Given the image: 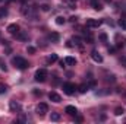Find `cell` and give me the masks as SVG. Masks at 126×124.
I'll return each instance as SVG.
<instances>
[{"label": "cell", "mask_w": 126, "mask_h": 124, "mask_svg": "<svg viewBox=\"0 0 126 124\" xmlns=\"http://www.w3.org/2000/svg\"><path fill=\"white\" fill-rule=\"evenodd\" d=\"M12 63H13V64H15V67H16V69H19V70H25V69H28V67H30L28 62H27L25 59H22V57H13V59H12Z\"/></svg>", "instance_id": "6da1fadb"}, {"label": "cell", "mask_w": 126, "mask_h": 124, "mask_svg": "<svg viewBox=\"0 0 126 124\" xmlns=\"http://www.w3.org/2000/svg\"><path fill=\"white\" fill-rule=\"evenodd\" d=\"M47 79V70L46 69H38L35 72V80L37 82H46Z\"/></svg>", "instance_id": "7a4b0ae2"}, {"label": "cell", "mask_w": 126, "mask_h": 124, "mask_svg": "<svg viewBox=\"0 0 126 124\" xmlns=\"http://www.w3.org/2000/svg\"><path fill=\"white\" fill-rule=\"evenodd\" d=\"M76 89H78V86H75V85L70 83V82H66V83L63 85V92L66 93V95H73Z\"/></svg>", "instance_id": "3957f363"}, {"label": "cell", "mask_w": 126, "mask_h": 124, "mask_svg": "<svg viewBox=\"0 0 126 124\" xmlns=\"http://www.w3.org/2000/svg\"><path fill=\"white\" fill-rule=\"evenodd\" d=\"M47 111H48V105H47V104L40 102V104L37 105V114H38V115H41V117H43Z\"/></svg>", "instance_id": "277c9868"}, {"label": "cell", "mask_w": 126, "mask_h": 124, "mask_svg": "<svg viewBox=\"0 0 126 124\" xmlns=\"http://www.w3.org/2000/svg\"><path fill=\"white\" fill-rule=\"evenodd\" d=\"M103 24V21H97V19H87V26L88 28H98Z\"/></svg>", "instance_id": "5b68a950"}, {"label": "cell", "mask_w": 126, "mask_h": 124, "mask_svg": "<svg viewBox=\"0 0 126 124\" xmlns=\"http://www.w3.org/2000/svg\"><path fill=\"white\" fill-rule=\"evenodd\" d=\"M7 32L12 34V35L18 34V32H19V25H16V24H10V25L7 26Z\"/></svg>", "instance_id": "8992f818"}, {"label": "cell", "mask_w": 126, "mask_h": 124, "mask_svg": "<svg viewBox=\"0 0 126 124\" xmlns=\"http://www.w3.org/2000/svg\"><path fill=\"white\" fill-rule=\"evenodd\" d=\"M48 99L50 101H53V102H60L62 101V98H60V95L56 92H50L48 93Z\"/></svg>", "instance_id": "52a82bcc"}, {"label": "cell", "mask_w": 126, "mask_h": 124, "mask_svg": "<svg viewBox=\"0 0 126 124\" xmlns=\"http://www.w3.org/2000/svg\"><path fill=\"white\" fill-rule=\"evenodd\" d=\"M64 111H66L69 115H76V114H78V110H76L73 105H67V107L64 108Z\"/></svg>", "instance_id": "ba28073f"}, {"label": "cell", "mask_w": 126, "mask_h": 124, "mask_svg": "<svg viewBox=\"0 0 126 124\" xmlns=\"http://www.w3.org/2000/svg\"><path fill=\"white\" fill-rule=\"evenodd\" d=\"M91 57H93V60H94V62L103 63V57H101V56H100V53H98V51H95V50L91 53Z\"/></svg>", "instance_id": "9c48e42d"}, {"label": "cell", "mask_w": 126, "mask_h": 124, "mask_svg": "<svg viewBox=\"0 0 126 124\" xmlns=\"http://www.w3.org/2000/svg\"><path fill=\"white\" fill-rule=\"evenodd\" d=\"M91 6L94 7L95 10H101V9H103V4H101L98 0H91Z\"/></svg>", "instance_id": "30bf717a"}, {"label": "cell", "mask_w": 126, "mask_h": 124, "mask_svg": "<svg viewBox=\"0 0 126 124\" xmlns=\"http://www.w3.org/2000/svg\"><path fill=\"white\" fill-rule=\"evenodd\" d=\"M9 107H10V110H12V111H18V110L21 108V107H19V104H18L16 101H10V102H9Z\"/></svg>", "instance_id": "8fae6325"}, {"label": "cell", "mask_w": 126, "mask_h": 124, "mask_svg": "<svg viewBox=\"0 0 126 124\" xmlns=\"http://www.w3.org/2000/svg\"><path fill=\"white\" fill-rule=\"evenodd\" d=\"M15 37H16V38H18V39H24V41H25V39H28V35H27V34H24V32H18V34H15Z\"/></svg>", "instance_id": "7c38bea8"}, {"label": "cell", "mask_w": 126, "mask_h": 124, "mask_svg": "<svg viewBox=\"0 0 126 124\" xmlns=\"http://www.w3.org/2000/svg\"><path fill=\"white\" fill-rule=\"evenodd\" d=\"M64 64H70V66H75L76 64V60L73 57H66L64 59Z\"/></svg>", "instance_id": "4fadbf2b"}, {"label": "cell", "mask_w": 126, "mask_h": 124, "mask_svg": "<svg viewBox=\"0 0 126 124\" xmlns=\"http://www.w3.org/2000/svg\"><path fill=\"white\" fill-rule=\"evenodd\" d=\"M48 38H50L51 41L56 42V41H59V34H57V32H51V34L48 35Z\"/></svg>", "instance_id": "5bb4252c"}, {"label": "cell", "mask_w": 126, "mask_h": 124, "mask_svg": "<svg viewBox=\"0 0 126 124\" xmlns=\"http://www.w3.org/2000/svg\"><path fill=\"white\" fill-rule=\"evenodd\" d=\"M50 118H51V121H59L60 120V114L59 112H51V117Z\"/></svg>", "instance_id": "9a60e30c"}, {"label": "cell", "mask_w": 126, "mask_h": 124, "mask_svg": "<svg viewBox=\"0 0 126 124\" xmlns=\"http://www.w3.org/2000/svg\"><path fill=\"white\" fill-rule=\"evenodd\" d=\"M78 91L81 93H85L88 91V85H79V86H78Z\"/></svg>", "instance_id": "2e32d148"}, {"label": "cell", "mask_w": 126, "mask_h": 124, "mask_svg": "<svg viewBox=\"0 0 126 124\" xmlns=\"http://www.w3.org/2000/svg\"><path fill=\"white\" fill-rule=\"evenodd\" d=\"M72 41H73L79 48H82V42H81V38H79V37H73V39H72Z\"/></svg>", "instance_id": "e0dca14e"}, {"label": "cell", "mask_w": 126, "mask_h": 124, "mask_svg": "<svg viewBox=\"0 0 126 124\" xmlns=\"http://www.w3.org/2000/svg\"><path fill=\"white\" fill-rule=\"evenodd\" d=\"M4 16H7V9L6 7H0V19H3Z\"/></svg>", "instance_id": "ac0fdd59"}, {"label": "cell", "mask_w": 126, "mask_h": 124, "mask_svg": "<svg viewBox=\"0 0 126 124\" xmlns=\"http://www.w3.org/2000/svg\"><path fill=\"white\" fill-rule=\"evenodd\" d=\"M57 62V54H51L48 59H47V63H54Z\"/></svg>", "instance_id": "d6986e66"}, {"label": "cell", "mask_w": 126, "mask_h": 124, "mask_svg": "<svg viewBox=\"0 0 126 124\" xmlns=\"http://www.w3.org/2000/svg\"><path fill=\"white\" fill-rule=\"evenodd\" d=\"M64 22H66V19H64L63 16H57V18H56V24H57V25H63Z\"/></svg>", "instance_id": "ffe728a7"}, {"label": "cell", "mask_w": 126, "mask_h": 124, "mask_svg": "<svg viewBox=\"0 0 126 124\" xmlns=\"http://www.w3.org/2000/svg\"><path fill=\"white\" fill-rule=\"evenodd\" d=\"M85 41H88V42H93V41H94L93 35H91L90 32H87V31H85Z\"/></svg>", "instance_id": "44dd1931"}, {"label": "cell", "mask_w": 126, "mask_h": 124, "mask_svg": "<svg viewBox=\"0 0 126 124\" xmlns=\"http://www.w3.org/2000/svg\"><path fill=\"white\" fill-rule=\"evenodd\" d=\"M123 112H125V110H123V108H120V107L114 110V114H116V115H122Z\"/></svg>", "instance_id": "7402d4cb"}, {"label": "cell", "mask_w": 126, "mask_h": 124, "mask_svg": "<svg viewBox=\"0 0 126 124\" xmlns=\"http://www.w3.org/2000/svg\"><path fill=\"white\" fill-rule=\"evenodd\" d=\"M6 91H7V86L4 83H0V93H4Z\"/></svg>", "instance_id": "603a6c76"}, {"label": "cell", "mask_w": 126, "mask_h": 124, "mask_svg": "<svg viewBox=\"0 0 126 124\" xmlns=\"http://www.w3.org/2000/svg\"><path fill=\"white\" fill-rule=\"evenodd\" d=\"M119 25H120L123 29H126V19H120V21H119Z\"/></svg>", "instance_id": "cb8c5ba5"}, {"label": "cell", "mask_w": 126, "mask_h": 124, "mask_svg": "<svg viewBox=\"0 0 126 124\" xmlns=\"http://www.w3.org/2000/svg\"><path fill=\"white\" fill-rule=\"evenodd\" d=\"M0 69H1L3 72H6V70H7V67H6V64L3 63V60H1V59H0Z\"/></svg>", "instance_id": "d4e9b609"}, {"label": "cell", "mask_w": 126, "mask_h": 124, "mask_svg": "<svg viewBox=\"0 0 126 124\" xmlns=\"http://www.w3.org/2000/svg\"><path fill=\"white\" fill-rule=\"evenodd\" d=\"M41 10H43V12H48V10H50V6H48V4H43V6H41Z\"/></svg>", "instance_id": "484cf974"}, {"label": "cell", "mask_w": 126, "mask_h": 124, "mask_svg": "<svg viewBox=\"0 0 126 124\" xmlns=\"http://www.w3.org/2000/svg\"><path fill=\"white\" fill-rule=\"evenodd\" d=\"M100 39H101L103 42H106V41H107V35H106V34H100Z\"/></svg>", "instance_id": "4316f807"}, {"label": "cell", "mask_w": 126, "mask_h": 124, "mask_svg": "<svg viewBox=\"0 0 126 124\" xmlns=\"http://www.w3.org/2000/svg\"><path fill=\"white\" fill-rule=\"evenodd\" d=\"M27 51H28L30 54H34V53H35V48H34V47H28V48H27Z\"/></svg>", "instance_id": "83f0119b"}, {"label": "cell", "mask_w": 126, "mask_h": 124, "mask_svg": "<svg viewBox=\"0 0 126 124\" xmlns=\"http://www.w3.org/2000/svg\"><path fill=\"white\" fill-rule=\"evenodd\" d=\"M76 19H78L76 16H70V18H69V21H70V22H76Z\"/></svg>", "instance_id": "f1b7e54d"}, {"label": "cell", "mask_w": 126, "mask_h": 124, "mask_svg": "<svg viewBox=\"0 0 126 124\" xmlns=\"http://www.w3.org/2000/svg\"><path fill=\"white\" fill-rule=\"evenodd\" d=\"M66 1H69V3H75L76 0H66Z\"/></svg>", "instance_id": "f546056e"}, {"label": "cell", "mask_w": 126, "mask_h": 124, "mask_svg": "<svg viewBox=\"0 0 126 124\" xmlns=\"http://www.w3.org/2000/svg\"><path fill=\"white\" fill-rule=\"evenodd\" d=\"M122 62H123V64H125V67H126V59H122Z\"/></svg>", "instance_id": "4dcf8cb0"}, {"label": "cell", "mask_w": 126, "mask_h": 124, "mask_svg": "<svg viewBox=\"0 0 126 124\" xmlns=\"http://www.w3.org/2000/svg\"><path fill=\"white\" fill-rule=\"evenodd\" d=\"M19 1H22V3H27V1H28V0H19Z\"/></svg>", "instance_id": "1f68e13d"}, {"label": "cell", "mask_w": 126, "mask_h": 124, "mask_svg": "<svg viewBox=\"0 0 126 124\" xmlns=\"http://www.w3.org/2000/svg\"><path fill=\"white\" fill-rule=\"evenodd\" d=\"M9 1H15V0H9Z\"/></svg>", "instance_id": "d6a6232c"}, {"label": "cell", "mask_w": 126, "mask_h": 124, "mask_svg": "<svg viewBox=\"0 0 126 124\" xmlns=\"http://www.w3.org/2000/svg\"><path fill=\"white\" fill-rule=\"evenodd\" d=\"M0 1H1V0H0Z\"/></svg>", "instance_id": "836d02e7"}]
</instances>
